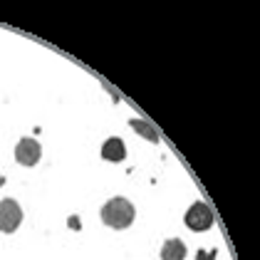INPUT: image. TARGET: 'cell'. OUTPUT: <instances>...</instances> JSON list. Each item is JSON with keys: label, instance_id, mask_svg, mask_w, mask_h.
I'll return each instance as SVG.
<instances>
[{"label": "cell", "instance_id": "cell-1", "mask_svg": "<svg viewBox=\"0 0 260 260\" xmlns=\"http://www.w3.org/2000/svg\"><path fill=\"white\" fill-rule=\"evenodd\" d=\"M134 218H137V211H134V203L129 199L114 196V199H109L102 206V220L109 228L124 231V228H129L134 223Z\"/></svg>", "mask_w": 260, "mask_h": 260}, {"label": "cell", "instance_id": "cell-2", "mask_svg": "<svg viewBox=\"0 0 260 260\" xmlns=\"http://www.w3.org/2000/svg\"><path fill=\"white\" fill-rule=\"evenodd\" d=\"M183 223L191 228V231H208L211 225H213V211H211V206L208 203H203V201H196V203H191L188 206V211H186V216H183Z\"/></svg>", "mask_w": 260, "mask_h": 260}, {"label": "cell", "instance_id": "cell-3", "mask_svg": "<svg viewBox=\"0 0 260 260\" xmlns=\"http://www.w3.org/2000/svg\"><path fill=\"white\" fill-rule=\"evenodd\" d=\"M20 223H22L20 203L13 199L0 201V231H3V233H15Z\"/></svg>", "mask_w": 260, "mask_h": 260}, {"label": "cell", "instance_id": "cell-4", "mask_svg": "<svg viewBox=\"0 0 260 260\" xmlns=\"http://www.w3.org/2000/svg\"><path fill=\"white\" fill-rule=\"evenodd\" d=\"M42 156V146L38 139H30V137H25V139L18 141V146H15V161L20 164V166H35Z\"/></svg>", "mask_w": 260, "mask_h": 260}, {"label": "cell", "instance_id": "cell-5", "mask_svg": "<svg viewBox=\"0 0 260 260\" xmlns=\"http://www.w3.org/2000/svg\"><path fill=\"white\" fill-rule=\"evenodd\" d=\"M126 156V146H124V141L119 137H112V139L104 141V146H102V159L107 161H124Z\"/></svg>", "mask_w": 260, "mask_h": 260}, {"label": "cell", "instance_id": "cell-6", "mask_svg": "<svg viewBox=\"0 0 260 260\" xmlns=\"http://www.w3.org/2000/svg\"><path fill=\"white\" fill-rule=\"evenodd\" d=\"M161 260H186V245L183 240L171 238L161 245Z\"/></svg>", "mask_w": 260, "mask_h": 260}, {"label": "cell", "instance_id": "cell-7", "mask_svg": "<svg viewBox=\"0 0 260 260\" xmlns=\"http://www.w3.org/2000/svg\"><path fill=\"white\" fill-rule=\"evenodd\" d=\"M129 126L132 129H137V132H141V137L144 139H149V141H159V134H156V129L151 126V124H146V121H141V119H129Z\"/></svg>", "mask_w": 260, "mask_h": 260}]
</instances>
